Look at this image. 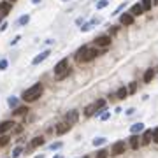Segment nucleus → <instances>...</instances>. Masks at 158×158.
<instances>
[{
    "label": "nucleus",
    "mask_w": 158,
    "mask_h": 158,
    "mask_svg": "<svg viewBox=\"0 0 158 158\" xmlns=\"http://www.w3.org/2000/svg\"><path fill=\"white\" fill-rule=\"evenodd\" d=\"M128 144H130L132 149H139V146L142 144V141H139V135L137 134H132L130 137H128Z\"/></svg>",
    "instance_id": "obj_11"
},
{
    "label": "nucleus",
    "mask_w": 158,
    "mask_h": 158,
    "mask_svg": "<svg viewBox=\"0 0 158 158\" xmlns=\"http://www.w3.org/2000/svg\"><path fill=\"white\" fill-rule=\"evenodd\" d=\"M63 2H69V0H63Z\"/></svg>",
    "instance_id": "obj_48"
},
{
    "label": "nucleus",
    "mask_w": 158,
    "mask_h": 158,
    "mask_svg": "<svg viewBox=\"0 0 158 158\" xmlns=\"http://www.w3.org/2000/svg\"><path fill=\"white\" fill-rule=\"evenodd\" d=\"M32 4H35V5H37V4H40V0H32Z\"/></svg>",
    "instance_id": "obj_43"
},
{
    "label": "nucleus",
    "mask_w": 158,
    "mask_h": 158,
    "mask_svg": "<svg viewBox=\"0 0 158 158\" xmlns=\"http://www.w3.org/2000/svg\"><path fill=\"white\" fill-rule=\"evenodd\" d=\"M128 95L130 93H128V88H125V86H121V88L116 91V98H120V100H125Z\"/></svg>",
    "instance_id": "obj_18"
},
{
    "label": "nucleus",
    "mask_w": 158,
    "mask_h": 158,
    "mask_svg": "<svg viewBox=\"0 0 158 158\" xmlns=\"http://www.w3.org/2000/svg\"><path fill=\"white\" fill-rule=\"evenodd\" d=\"M141 5L144 7V11H151L153 9V0H142Z\"/></svg>",
    "instance_id": "obj_23"
},
{
    "label": "nucleus",
    "mask_w": 158,
    "mask_h": 158,
    "mask_svg": "<svg viewBox=\"0 0 158 158\" xmlns=\"http://www.w3.org/2000/svg\"><path fill=\"white\" fill-rule=\"evenodd\" d=\"M130 132L132 134H139V132H144V123H134L132 126H130Z\"/></svg>",
    "instance_id": "obj_19"
},
{
    "label": "nucleus",
    "mask_w": 158,
    "mask_h": 158,
    "mask_svg": "<svg viewBox=\"0 0 158 158\" xmlns=\"http://www.w3.org/2000/svg\"><path fill=\"white\" fill-rule=\"evenodd\" d=\"M100 54V51H98V48H90L88 49V53H86L83 58H81V62L79 63H88V62H91V60H95L97 56Z\"/></svg>",
    "instance_id": "obj_5"
},
{
    "label": "nucleus",
    "mask_w": 158,
    "mask_h": 158,
    "mask_svg": "<svg viewBox=\"0 0 158 158\" xmlns=\"http://www.w3.org/2000/svg\"><path fill=\"white\" fill-rule=\"evenodd\" d=\"M19 40H21V35H16V37H14V39L11 40V46H16V44H18Z\"/></svg>",
    "instance_id": "obj_36"
},
{
    "label": "nucleus",
    "mask_w": 158,
    "mask_h": 158,
    "mask_svg": "<svg viewBox=\"0 0 158 158\" xmlns=\"http://www.w3.org/2000/svg\"><path fill=\"white\" fill-rule=\"evenodd\" d=\"M76 25H84V18H77L76 19Z\"/></svg>",
    "instance_id": "obj_40"
},
{
    "label": "nucleus",
    "mask_w": 158,
    "mask_h": 158,
    "mask_svg": "<svg viewBox=\"0 0 158 158\" xmlns=\"http://www.w3.org/2000/svg\"><path fill=\"white\" fill-rule=\"evenodd\" d=\"M118 30H120V26H112V28H109V34H107V35L112 37L114 34H118Z\"/></svg>",
    "instance_id": "obj_35"
},
{
    "label": "nucleus",
    "mask_w": 158,
    "mask_h": 158,
    "mask_svg": "<svg viewBox=\"0 0 158 158\" xmlns=\"http://www.w3.org/2000/svg\"><path fill=\"white\" fill-rule=\"evenodd\" d=\"M9 2H11V4H14V2H16V0H9Z\"/></svg>",
    "instance_id": "obj_47"
},
{
    "label": "nucleus",
    "mask_w": 158,
    "mask_h": 158,
    "mask_svg": "<svg viewBox=\"0 0 158 158\" xmlns=\"http://www.w3.org/2000/svg\"><path fill=\"white\" fill-rule=\"evenodd\" d=\"M21 153H23V148H21V146L14 148V149H12V158H18V156H19Z\"/></svg>",
    "instance_id": "obj_28"
},
{
    "label": "nucleus",
    "mask_w": 158,
    "mask_h": 158,
    "mask_svg": "<svg viewBox=\"0 0 158 158\" xmlns=\"http://www.w3.org/2000/svg\"><path fill=\"white\" fill-rule=\"evenodd\" d=\"M28 112V107L26 106H21V107H16V109H14V116H25V114Z\"/></svg>",
    "instance_id": "obj_22"
},
{
    "label": "nucleus",
    "mask_w": 158,
    "mask_h": 158,
    "mask_svg": "<svg viewBox=\"0 0 158 158\" xmlns=\"http://www.w3.org/2000/svg\"><path fill=\"white\" fill-rule=\"evenodd\" d=\"M88 49H90L88 46H83V48H79V49H77V53H76V60H77V62H81V58H83V56H84L86 53H88Z\"/></svg>",
    "instance_id": "obj_21"
},
{
    "label": "nucleus",
    "mask_w": 158,
    "mask_h": 158,
    "mask_svg": "<svg viewBox=\"0 0 158 158\" xmlns=\"http://www.w3.org/2000/svg\"><path fill=\"white\" fill-rule=\"evenodd\" d=\"M135 21V18L132 16L130 12H121L120 14V25H125V26H132Z\"/></svg>",
    "instance_id": "obj_6"
},
{
    "label": "nucleus",
    "mask_w": 158,
    "mask_h": 158,
    "mask_svg": "<svg viewBox=\"0 0 158 158\" xmlns=\"http://www.w3.org/2000/svg\"><path fill=\"white\" fill-rule=\"evenodd\" d=\"M53 158H63V156H62V155H56V156H53Z\"/></svg>",
    "instance_id": "obj_46"
},
{
    "label": "nucleus",
    "mask_w": 158,
    "mask_h": 158,
    "mask_svg": "<svg viewBox=\"0 0 158 158\" xmlns=\"http://www.w3.org/2000/svg\"><path fill=\"white\" fill-rule=\"evenodd\" d=\"M7 65H9V62H7L5 58H4V60H0V70H5Z\"/></svg>",
    "instance_id": "obj_34"
},
{
    "label": "nucleus",
    "mask_w": 158,
    "mask_h": 158,
    "mask_svg": "<svg viewBox=\"0 0 158 158\" xmlns=\"http://www.w3.org/2000/svg\"><path fill=\"white\" fill-rule=\"evenodd\" d=\"M84 158H88V156H84Z\"/></svg>",
    "instance_id": "obj_49"
},
{
    "label": "nucleus",
    "mask_w": 158,
    "mask_h": 158,
    "mask_svg": "<svg viewBox=\"0 0 158 158\" xmlns=\"http://www.w3.org/2000/svg\"><path fill=\"white\" fill-rule=\"evenodd\" d=\"M11 11H12V4L9 2V0H5V2H0V12H4L5 16H7Z\"/></svg>",
    "instance_id": "obj_16"
},
{
    "label": "nucleus",
    "mask_w": 158,
    "mask_h": 158,
    "mask_svg": "<svg viewBox=\"0 0 158 158\" xmlns=\"http://www.w3.org/2000/svg\"><path fill=\"white\" fill-rule=\"evenodd\" d=\"M7 104H9V107H14V109H16V107H18V98H16V97H9Z\"/></svg>",
    "instance_id": "obj_25"
},
{
    "label": "nucleus",
    "mask_w": 158,
    "mask_h": 158,
    "mask_svg": "<svg viewBox=\"0 0 158 158\" xmlns=\"http://www.w3.org/2000/svg\"><path fill=\"white\" fill-rule=\"evenodd\" d=\"M109 5V0H97V9L100 11V9H104V7H107Z\"/></svg>",
    "instance_id": "obj_26"
},
{
    "label": "nucleus",
    "mask_w": 158,
    "mask_h": 158,
    "mask_svg": "<svg viewBox=\"0 0 158 158\" xmlns=\"http://www.w3.org/2000/svg\"><path fill=\"white\" fill-rule=\"evenodd\" d=\"M77 120H79V112H77L76 109L69 111V112L65 114V123H69L70 126H72V125H76V123H77Z\"/></svg>",
    "instance_id": "obj_7"
},
{
    "label": "nucleus",
    "mask_w": 158,
    "mask_h": 158,
    "mask_svg": "<svg viewBox=\"0 0 158 158\" xmlns=\"http://www.w3.org/2000/svg\"><path fill=\"white\" fill-rule=\"evenodd\" d=\"M135 91H137V83L134 81V83L128 84V93H135Z\"/></svg>",
    "instance_id": "obj_32"
},
{
    "label": "nucleus",
    "mask_w": 158,
    "mask_h": 158,
    "mask_svg": "<svg viewBox=\"0 0 158 158\" xmlns=\"http://www.w3.org/2000/svg\"><path fill=\"white\" fill-rule=\"evenodd\" d=\"M44 137H34L32 139V142H30V146H28V149H35V148H39V146H44Z\"/></svg>",
    "instance_id": "obj_14"
},
{
    "label": "nucleus",
    "mask_w": 158,
    "mask_h": 158,
    "mask_svg": "<svg viewBox=\"0 0 158 158\" xmlns=\"http://www.w3.org/2000/svg\"><path fill=\"white\" fill-rule=\"evenodd\" d=\"M62 146H63L62 142H53V144H49V149H51V151H58Z\"/></svg>",
    "instance_id": "obj_29"
},
{
    "label": "nucleus",
    "mask_w": 158,
    "mask_h": 158,
    "mask_svg": "<svg viewBox=\"0 0 158 158\" xmlns=\"http://www.w3.org/2000/svg\"><path fill=\"white\" fill-rule=\"evenodd\" d=\"M69 69H70V67H69V60H67V58H62L58 63L54 65V76H56V77L62 76L63 72H67Z\"/></svg>",
    "instance_id": "obj_4"
},
{
    "label": "nucleus",
    "mask_w": 158,
    "mask_h": 158,
    "mask_svg": "<svg viewBox=\"0 0 158 158\" xmlns=\"http://www.w3.org/2000/svg\"><path fill=\"white\" fill-rule=\"evenodd\" d=\"M49 54H51V51H49V49H46V51H42L40 54H37V56H35V58L32 60V65H39L40 62H44V60L48 58V56H49Z\"/></svg>",
    "instance_id": "obj_12"
},
{
    "label": "nucleus",
    "mask_w": 158,
    "mask_h": 158,
    "mask_svg": "<svg viewBox=\"0 0 158 158\" xmlns=\"http://www.w3.org/2000/svg\"><path fill=\"white\" fill-rule=\"evenodd\" d=\"M54 130H56V134H58V135H63V134H67V132L70 130V125L65 123V121H63V123H58Z\"/></svg>",
    "instance_id": "obj_13"
},
{
    "label": "nucleus",
    "mask_w": 158,
    "mask_h": 158,
    "mask_svg": "<svg viewBox=\"0 0 158 158\" xmlns=\"http://www.w3.org/2000/svg\"><path fill=\"white\" fill-rule=\"evenodd\" d=\"M28 23H30V14H23V16L18 18V25L19 26H26Z\"/></svg>",
    "instance_id": "obj_20"
},
{
    "label": "nucleus",
    "mask_w": 158,
    "mask_h": 158,
    "mask_svg": "<svg viewBox=\"0 0 158 158\" xmlns=\"http://www.w3.org/2000/svg\"><path fill=\"white\" fill-rule=\"evenodd\" d=\"M4 16H5V14H4V12H0V25L4 23Z\"/></svg>",
    "instance_id": "obj_42"
},
{
    "label": "nucleus",
    "mask_w": 158,
    "mask_h": 158,
    "mask_svg": "<svg viewBox=\"0 0 158 158\" xmlns=\"http://www.w3.org/2000/svg\"><path fill=\"white\" fill-rule=\"evenodd\" d=\"M42 93H44V86H42L40 83H37V84L30 86L28 90H25L23 95H21V98L25 100V102H35L37 98L42 97Z\"/></svg>",
    "instance_id": "obj_1"
},
{
    "label": "nucleus",
    "mask_w": 158,
    "mask_h": 158,
    "mask_svg": "<svg viewBox=\"0 0 158 158\" xmlns=\"http://www.w3.org/2000/svg\"><path fill=\"white\" fill-rule=\"evenodd\" d=\"M153 141H155L156 144H158V126H156L155 130H153Z\"/></svg>",
    "instance_id": "obj_37"
},
{
    "label": "nucleus",
    "mask_w": 158,
    "mask_h": 158,
    "mask_svg": "<svg viewBox=\"0 0 158 158\" xmlns=\"http://www.w3.org/2000/svg\"><path fill=\"white\" fill-rule=\"evenodd\" d=\"M128 12H130L132 16L135 18V16H142V14H144L146 11H144V7H142V5H141V4L137 2V4H134V5L130 7V11H128Z\"/></svg>",
    "instance_id": "obj_9"
},
{
    "label": "nucleus",
    "mask_w": 158,
    "mask_h": 158,
    "mask_svg": "<svg viewBox=\"0 0 158 158\" xmlns=\"http://www.w3.org/2000/svg\"><path fill=\"white\" fill-rule=\"evenodd\" d=\"M91 28H93V25H91V21H90V23H84V25L81 26V32H90V30H91Z\"/></svg>",
    "instance_id": "obj_30"
},
{
    "label": "nucleus",
    "mask_w": 158,
    "mask_h": 158,
    "mask_svg": "<svg viewBox=\"0 0 158 158\" xmlns=\"http://www.w3.org/2000/svg\"><path fill=\"white\" fill-rule=\"evenodd\" d=\"M153 5H158V0H153Z\"/></svg>",
    "instance_id": "obj_44"
},
{
    "label": "nucleus",
    "mask_w": 158,
    "mask_h": 158,
    "mask_svg": "<svg viewBox=\"0 0 158 158\" xmlns=\"http://www.w3.org/2000/svg\"><path fill=\"white\" fill-rule=\"evenodd\" d=\"M16 125L14 121H11V120H5V121H2L0 123V135H4L5 132H9V130H12V126Z\"/></svg>",
    "instance_id": "obj_10"
},
{
    "label": "nucleus",
    "mask_w": 158,
    "mask_h": 158,
    "mask_svg": "<svg viewBox=\"0 0 158 158\" xmlns=\"http://www.w3.org/2000/svg\"><path fill=\"white\" fill-rule=\"evenodd\" d=\"M111 151H112L114 155H123V153L126 151V142H125V141H118V142H114Z\"/></svg>",
    "instance_id": "obj_8"
},
{
    "label": "nucleus",
    "mask_w": 158,
    "mask_h": 158,
    "mask_svg": "<svg viewBox=\"0 0 158 158\" xmlns=\"http://www.w3.org/2000/svg\"><path fill=\"white\" fill-rule=\"evenodd\" d=\"M106 142H107L106 137H97V139H93V146H102V144H106Z\"/></svg>",
    "instance_id": "obj_24"
},
{
    "label": "nucleus",
    "mask_w": 158,
    "mask_h": 158,
    "mask_svg": "<svg viewBox=\"0 0 158 158\" xmlns=\"http://www.w3.org/2000/svg\"><path fill=\"white\" fill-rule=\"evenodd\" d=\"M153 141V130H144L142 134V144H149Z\"/></svg>",
    "instance_id": "obj_17"
},
{
    "label": "nucleus",
    "mask_w": 158,
    "mask_h": 158,
    "mask_svg": "<svg viewBox=\"0 0 158 158\" xmlns=\"http://www.w3.org/2000/svg\"><path fill=\"white\" fill-rule=\"evenodd\" d=\"M97 158H107V151L106 149H98L97 151Z\"/></svg>",
    "instance_id": "obj_33"
},
{
    "label": "nucleus",
    "mask_w": 158,
    "mask_h": 158,
    "mask_svg": "<svg viewBox=\"0 0 158 158\" xmlns=\"http://www.w3.org/2000/svg\"><path fill=\"white\" fill-rule=\"evenodd\" d=\"M125 5H126V4H120V5H118L116 9H114V12H112V16H120V14H121V11L125 9Z\"/></svg>",
    "instance_id": "obj_27"
},
{
    "label": "nucleus",
    "mask_w": 158,
    "mask_h": 158,
    "mask_svg": "<svg viewBox=\"0 0 158 158\" xmlns=\"http://www.w3.org/2000/svg\"><path fill=\"white\" fill-rule=\"evenodd\" d=\"M100 109H106V100L104 98H98V100H95L91 106H88L86 111H84V114H86V116H93V114H97Z\"/></svg>",
    "instance_id": "obj_2"
},
{
    "label": "nucleus",
    "mask_w": 158,
    "mask_h": 158,
    "mask_svg": "<svg viewBox=\"0 0 158 158\" xmlns=\"http://www.w3.org/2000/svg\"><path fill=\"white\" fill-rule=\"evenodd\" d=\"M93 42H95V46H97V48H102V49H106V48H109V46H111L112 37H111V35H107V34H106V35H98V37H97Z\"/></svg>",
    "instance_id": "obj_3"
},
{
    "label": "nucleus",
    "mask_w": 158,
    "mask_h": 158,
    "mask_svg": "<svg viewBox=\"0 0 158 158\" xmlns=\"http://www.w3.org/2000/svg\"><path fill=\"white\" fill-rule=\"evenodd\" d=\"M134 112H135V109H134V107H130V109H128V111H126V114H128V116H132V114H134Z\"/></svg>",
    "instance_id": "obj_41"
},
{
    "label": "nucleus",
    "mask_w": 158,
    "mask_h": 158,
    "mask_svg": "<svg viewBox=\"0 0 158 158\" xmlns=\"http://www.w3.org/2000/svg\"><path fill=\"white\" fill-rule=\"evenodd\" d=\"M35 158H44V155H37V156H35Z\"/></svg>",
    "instance_id": "obj_45"
},
{
    "label": "nucleus",
    "mask_w": 158,
    "mask_h": 158,
    "mask_svg": "<svg viewBox=\"0 0 158 158\" xmlns=\"http://www.w3.org/2000/svg\"><path fill=\"white\" fill-rule=\"evenodd\" d=\"M9 135H0V148H2V146H5L7 144V142H9Z\"/></svg>",
    "instance_id": "obj_31"
},
{
    "label": "nucleus",
    "mask_w": 158,
    "mask_h": 158,
    "mask_svg": "<svg viewBox=\"0 0 158 158\" xmlns=\"http://www.w3.org/2000/svg\"><path fill=\"white\" fill-rule=\"evenodd\" d=\"M7 26H9V25H7V23L4 21L2 25H0V32H5V30H7Z\"/></svg>",
    "instance_id": "obj_39"
},
{
    "label": "nucleus",
    "mask_w": 158,
    "mask_h": 158,
    "mask_svg": "<svg viewBox=\"0 0 158 158\" xmlns=\"http://www.w3.org/2000/svg\"><path fill=\"white\" fill-rule=\"evenodd\" d=\"M109 118H111V112H109V111H107V112H104L102 116H100V120H102V121H106V120H109Z\"/></svg>",
    "instance_id": "obj_38"
},
{
    "label": "nucleus",
    "mask_w": 158,
    "mask_h": 158,
    "mask_svg": "<svg viewBox=\"0 0 158 158\" xmlns=\"http://www.w3.org/2000/svg\"><path fill=\"white\" fill-rule=\"evenodd\" d=\"M155 76H156L155 69H146V72H144V77H142V81H144V83L148 84V83H151V81L155 79Z\"/></svg>",
    "instance_id": "obj_15"
}]
</instances>
